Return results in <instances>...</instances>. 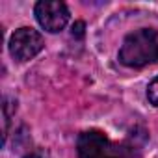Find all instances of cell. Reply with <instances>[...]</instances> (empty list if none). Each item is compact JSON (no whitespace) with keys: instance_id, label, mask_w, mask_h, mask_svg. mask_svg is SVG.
Wrapping results in <instances>:
<instances>
[{"instance_id":"1","label":"cell","mask_w":158,"mask_h":158,"mask_svg":"<svg viewBox=\"0 0 158 158\" xmlns=\"http://www.w3.org/2000/svg\"><path fill=\"white\" fill-rule=\"evenodd\" d=\"M78 158H141V149L134 139L114 141L102 130H84L76 139Z\"/></svg>"},{"instance_id":"2","label":"cell","mask_w":158,"mask_h":158,"mask_svg":"<svg viewBox=\"0 0 158 158\" xmlns=\"http://www.w3.org/2000/svg\"><path fill=\"white\" fill-rule=\"evenodd\" d=\"M119 61L132 69L158 63V30L139 28L130 32L119 48Z\"/></svg>"},{"instance_id":"3","label":"cell","mask_w":158,"mask_h":158,"mask_svg":"<svg viewBox=\"0 0 158 158\" xmlns=\"http://www.w3.org/2000/svg\"><path fill=\"white\" fill-rule=\"evenodd\" d=\"M43 47H45L43 35L32 26H23L15 30L10 37V54L13 56V60L21 63L35 58L43 50Z\"/></svg>"},{"instance_id":"4","label":"cell","mask_w":158,"mask_h":158,"mask_svg":"<svg viewBox=\"0 0 158 158\" xmlns=\"http://www.w3.org/2000/svg\"><path fill=\"white\" fill-rule=\"evenodd\" d=\"M34 13L39 26L50 34L61 32L69 23V8L58 0H54V2L52 0H41L35 4Z\"/></svg>"},{"instance_id":"5","label":"cell","mask_w":158,"mask_h":158,"mask_svg":"<svg viewBox=\"0 0 158 158\" xmlns=\"http://www.w3.org/2000/svg\"><path fill=\"white\" fill-rule=\"evenodd\" d=\"M2 112H4V139L8 138L10 132V121L17 112V101H11L8 97H4V104H2Z\"/></svg>"},{"instance_id":"6","label":"cell","mask_w":158,"mask_h":158,"mask_svg":"<svg viewBox=\"0 0 158 158\" xmlns=\"http://www.w3.org/2000/svg\"><path fill=\"white\" fill-rule=\"evenodd\" d=\"M147 99H149V102L152 106L158 108V76L147 86Z\"/></svg>"},{"instance_id":"7","label":"cell","mask_w":158,"mask_h":158,"mask_svg":"<svg viewBox=\"0 0 158 158\" xmlns=\"http://www.w3.org/2000/svg\"><path fill=\"white\" fill-rule=\"evenodd\" d=\"M24 158H41V156H39L37 152H30V154H26Z\"/></svg>"}]
</instances>
